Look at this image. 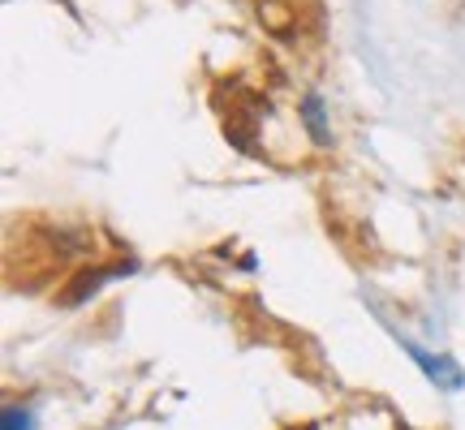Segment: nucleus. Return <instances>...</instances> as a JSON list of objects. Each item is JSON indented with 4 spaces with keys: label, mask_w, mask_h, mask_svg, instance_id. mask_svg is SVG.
Returning <instances> with one entry per match:
<instances>
[{
    "label": "nucleus",
    "mask_w": 465,
    "mask_h": 430,
    "mask_svg": "<svg viewBox=\"0 0 465 430\" xmlns=\"http://www.w3.org/2000/svg\"><path fill=\"white\" fill-rule=\"evenodd\" d=\"M0 430H39V414L31 405H22V400H9L0 409Z\"/></svg>",
    "instance_id": "nucleus-4"
},
{
    "label": "nucleus",
    "mask_w": 465,
    "mask_h": 430,
    "mask_svg": "<svg viewBox=\"0 0 465 430\" xmlns=\"http://www.w3.org/2000/svg\"><path fill=\"white\" fill-rule=\"evenodd\" d=\"M138 271V263L134 259H116V263H100V267H83L78 276H69V284L56 293V301L65 306V310H78V306H86L91 298H100L108 284L125 280V276H134Z\"/></svg>",
    "instance_id": "nucleus-2"
},
{
    "label": "nucleus",
    "mask_w": 465,
    "mask_h": 430,
    "mask_svg": "<svg viewBox=\"0 0 465 430\" xmlns=\"http://www.w3.org/2000/svg\"><path fill=\"white\" fill-rule=\"evenodd\" d=\"M397 336V345L405 348V357L422 370V379L431 383V387H440V392H461L465 387V370H461V362L452 357V353H435V348H427V345H418L414 336H401V331H392Z\"/></svg>",
    "instance_id": "nucleus-1"
},
{
    "label": "nucleus",
    "mask_w": 465,
    "mask_h": 430,
    "mask_svg": "<svg viewBox=\"0 0 465 430\" xmlns=\"http://www.w3.org/2000/svg\"><path fill=\"white\" fill-rule=\"evenodd\" d=\"M298 125L311 138L315 151H332L336 133H332V108L323 100V91H302L298 95Z\"/></svg>",
    "instance_id": "nucleus-3"
},
{
    "label": "nucleus",
    "mask_w": 465,
    "mask_h": 430,
    "mask_svg": "<svg viewBox=\"0 0 465 430\" xmlns=\"http://www.w3.org/2000/svg\"><path fill=\"white\" fill-rule=\"evenodd\" d=\"M289 430H319V422H302V426H289Z\"/></svg>",
    "instance_id": "nucleus-5"
}]
</instances>
